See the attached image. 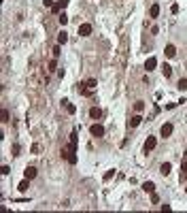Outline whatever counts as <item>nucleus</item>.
Listing matches in <instances>:
<instances>
[{"instance_id": "ddd939ff", "label": "nucleus", "mask_w": 187, "mask_h": 213, "mask_svg": "<svg viewBox=\"0 0 187 213\" xmlns=\"http://www.w3.org/2000/svg\"><path fill=\"white\" fill-rule=\"evenodd\" d=\"M170 169H172V166H170V162H164V164H162V166H160V173H162V175H164V177H166V175H168V173H170Z\"/></svg>"}, {"instance_id": "4be33fe9", "label": "nucleus", "mask_w": 187, "mask_h": 213, "mask_svg": "<svg viewBox=\"0 0 187 213\" xmlns=\"http://www.w3.org/2000/svg\"><path fill=\"white\" fill-rule=\"evenodd\" d=\"M55 68H57V62H55V58H53V60L49 62V70H55Z\"/></svg>"}, {"instance_id": "7ed1b4c3", "label": "nucleus", "mask_w": 187, "mask_h": 213, "mask_svg": "<svg viewBox=\"0 0 187 213\" xmlns=\"http://www.w3.org/2000/svg\"><path fill=\"white\" fill-rule=\"evenodd\" d=\"M172 130H174V126H172V124H170V122H166V124H164V126L160 128V134H162V136H164V139H168V136H170V134H172Z\"/></svg>"}, {"instance_id": "7c9ffc66", "label": "nucleus", "mask_w": 187, "mask_h": 213, "mask_svg": "<svg viewBox=\"0 0 187 213\" xmlns=\"http://www.w3.org/2000/svg\"><path fill=\"white\" fill-rule=\"evenodd\" d=\"M183 177H185V179H187V173H183Z\"/></svg>"}, {"instance_id": "0eeeda50", "label": "nucleus", "mask_w": 187, "mask_h": 213, "mask_svg": "<svg viewBox=\"0 0 187 213\" xmlns=\"http://www.w3.org/2000/svg\"><path fill=\"white\" fill-rule=\"evenodd\" d=\"M24 177H26V179H34V177H36V169H34V166H28V169L24 170Z\"/></svg>"}, {"instance_id": "9d476101", "label": "nucleus", "mask_w": 187, "mask_h": 213, "mask_svg": "<svg viewBox=\"0 0 187 213\" xmlns=\"http://www.w3.org/2000/svg\"><path fill=\"white\" fill-rule=\"evenodd\" d=\"M140 122H142V117H140V115H134V117L128 122V126H130V128H136V126H140Z\"/></svg>"}, {"instance_id": "bb28decb", "label": "nucleus", "mask_w": 187, "mask_h": 213, "mask_svg": "<svg viewBox=\"0 0 187 213\" xmlns=\"http://www.w3.org/2000/svg\"><path fill=\"white\" fill-rule=\"evenodd\" d=\"M0 173H2V175H9V173H11V169H9V166H6V164H4V166H2V169H0Z\"/></svg>"}, {"instance_id": "393cba45", "label": "nucleus", "mask_w": 187, "mask_h": 213, "mask_svg": "<svg viewBox=\"0 0 187 213\" xmlns=\"http://www.w3.org/2000/svg\"><path fill=\"white\" fill-rule=\"evenodd\" d=\"M51 51H53V58H57V55H60V45H55Z\"/></svg>"}, {"instance_id": "c85d7f7f", "label": "nucleus", "mask_w": 187, "mask_h": 213, "mask_svg": "<svg viewBox=\"0 0 187 213\" xmlns=\"http://www.w3.org/2000/svg\"><path fill=\"white\" fill-rule=\"evenodd\" d=\"M13 156H19V145H13Z\"/></svg>"}, {"instance_id": "6ab92c4d", "label": "nucleus", "mask_w": 187, "mask_h": 213, "mask_svg": "<svg viewBox=\"0 0 187 213\" xmlns=\"http://www.w3.org/2000/svg\"><path fill=\"white\" fill-rule=\"evenodd\" d=\"M134 109H136V113H142V111H145V102H142V100H138V102L134 105Z\"/></svg>"}, {"instance_id": "20e7f679", "label": "nucleus", "mask_w": 187, "mask_h": 213, "mask_svg": "<svg viewBox=\"0 0 187 213\" xmlns=\"http://www.w3.org/2000/svg\"><path fill=\"white\" fill-rule=\"evenodd\" d=\"M90 132H92V136H104V126L102 124H94L90 128Z\"/></svg>"}, {"instance_id": "423d86ee", "label": "nucleus", "mask_w": 187, "mask_h": 213, "mask_svg": "<svg viewBox=\"0 0 187 213\" xmlns=\"http://www.w3.org/2000/svg\"><path fill=\"white\" fill-rule=\"evenodd\" d=\"M155 66H157V58H149V60L145 62V68H147V73H149V70H155Z\"/></svg>"}, {"instance_id": "b1692460", "label": "nucleus", "mask_w": 187, "mask_h": 213, "mask_svg": "<svg viewBox=\"0 0 187 213\" xmlns=\"http://www.w3.org/2000/svg\"><path fill=\"white\" fill-rule=\"evenodd\" d=\"M170 13L177 15V13H179V4H172V6H170Z\"/></svg>"}, {"instance_id": "c756f323", "label": "nucleus", "mask_w": 187, "mask_h": 213, "mask_svg": "<svg viewBox=\"0 0 187 213\" xmlns=\"http://www.w3.org/2000/svg\"><path fill=\"white\" fill-rule=\"evenodd\" d=\"M181 170H183V173H187V158L183 160V164H181Z\"/></svg>"}, {"instance_id": "f3484780", "label": "nucleus", "mask_w": 187, "mask_h": 213, "mask_svg": "<svg viewBox=\"0 0 187 213\" xmlns=\"http://www.w3.org/2000/svg\"><path fill=\"white\" fill-rule=\"evenodd\" d=\"M57 19H60V24H62V26H66V24H68V15H66L64 11H62V13L57 15Z\"/></svg>"}, {"instance_id": "4468645a", "label": "nucleus", "mask_w": 187, "mask_h": 213, "mask_svg": "<svg viewBox=\"0 0 187 213\" xmlns=\"http://www.w3.org/2000/svg\"><path fill=\"white\" fill-rule=\"evenodd\" d=\"M66 41H68V34H66V32L62 30V32L57 34V45H64V43H66Z\"/></svg>"}, {"instance_id": "2eb2a0df", "label": "nucleus", "mask_w": 187, "mask_h": 213, "mask_svg": "<svg viewBox=\"0 0 187 213\" xmlns=\"http://www.w3.org/2000/svg\"><path fill=\"white\" fill-rule=\"evenodd\" d=\"M149 15H151V17L155 19V17L160 15V4H153V6H151V11H149Z\"/></svg>"}, {"instance_id": "aec40b11", "label": "nucleus", "mask_w": 187, "mask_h": 213, "mask_svg": "<svg viewBox=\"0 0 187 213\" xmlns=\"http://www.w3.org/2000/svg\"><path fill=\"white\" fill-rule=\"evenodd\" d=\"M85 85H87L90 89H96V79H87V81H85Z\"/></svg>"}, {"instance_id": "412c9836", "label": "nucleus", "mask_w": 187, "mask_h": 213, "mask_svg": "<svg viewBox=\"0 0 187 213\" xmlns=\"http://www.w3.org/2000/svg\"><path fill=\"white\" fill-rule=\"evenodd\" d=\"M0 117H2V122H9V111H6V109H2V113H0Z\"/></svg>"}, {"instance_id": "f03ea898", "label": "nucleus", "mask_w": 187, "mask_h": 213, "mask_svg": "<svg viewBox=\"0 0 187 213\" xmlns=\"http://www.w3.org/2000/svg\"><path fill=\"white\" fill-rule=\"evenodd\" d=\"M68 2H70V0H55V4L51 6V11H53L55 15H60V13H62V11L68 6Z\"/></svg>"}, {"instance_id": "cd10ccee", "label": "nucleus", "mask_w": 187, "mask_h": 213, "mask_svg": "<svg viewBox=\"0 0 187 213\" xmlns=\"http://www.w3.org/2000/svg\"><path fill=\"white\" fill-rule=\"evenodd\" d=\"M113 175H115V170H108V173H106V175H104V181H108V179H111V177H113Z\"/></svg>"}, {"instance_id": "a211bd4d", "label": "nucleus", "mask_w": 187, "mask_h": 213, "mask_svg": "<svg viewBox=\"0 0 187 213\" xmlns=\"http://www.w3.org/2000/svg\"><path fill=\"white\" fill-rule=\"evenodd\" d=\"M177 85H179V89H181V92H187V79H185V77H183V79H179V83H177Z\"/></svg>"}, {"instance_id": "5701e85b", "label": "nucleus", "mask_w": 187, "mask_h": 213, "mask_svg": "<svg viewBox=\"0 0 187 213\" xmlns=\"http://www.w3.org/2000/svg\"><path fill=\"white\" fill-rule=\"evenodd\" d=\"M151 203H153V205H155V203H160V196H157L155 192H151Z\"/></svg>"}, {"instance_id": "9b49d317", "label": "nucleus", "mask_w": 187, "mask_h": 213, "mask_svg": "<svg viewBox=\"0 0 187 213\" xmlns=\"http://www.w3.org/2000/svg\"><path fill=\"white\" fill-rule=\"evenodd\" d=\"M28 188H30V179H24V181L17 185V190H19V192H28Z\"/></svg>"}, {"instance_id": "6e6552de", "label": "nucleus", "mask_w": 187, "mask_h": 213, "mask_svg": "<svg viewBox=\"0 0 187 213\" xmlns=\"http://www.w3.org/2000/svg\"><path fill=\"white\" fill-rule=\"evenodd\" d=\"M90 117H92V120H100V117H102V111H100L98 107H92V109H90Z\"/></svg>"}, {"instance_id": "f8f14e48", "label": "nucleus", "mask_w": 187, "mask_h": 213, "mask_svg": "<svg viewBox=\"0 0 187 213\" xmlns=\"http://www.w3.org/2000/svg\"><path fill=\"white\" fill-rule=\"evenodd\" d=\"M142 190H145V192H155V183H153V181H145V183H142Z\"/></svg>"}, {"instance_id": "39448f33", "label": "nucleus", "mask_w": 187, "mask_h": 213, "mask_svg": "<svg viewBox=\"0 0 187 213\" xmlns=\"http://www.w3.org/2000/svg\"><path fill=\"white\" fill-rule=\"evenodd\" d=\"M79 34L81 36H90L92 34V24H81L79 26Z\"/></svg>"}, {"instance_id": "2f4dec72", "label": "nucleus", "mask_w": 187, "mask_h": 213, "mask_svg": "<svg viewBox=\"0 0 187 213\" xmlns=\"http://www.w3.org/2000/svg\"><path fill=\"white\" fill-rule=\"evenodd\" d=\"M185 192H187V188H185Z\"/></svg>"}, {"instance_id": "dca6fc26", "label": "nucleus", "mask_w": 187, "mask_h": 213, "mask_svg": "<svg viewBox=\"0 0 187 213\" xmlns=\"http://www.w3.org/2000/svg\"><path fill=\"white\" fill-rule=\"evenodd\" d=\"M162 73H164V77H166V79H168V77H172V68H170L168 64H164V66H162Z\"/></svg>"}, {"instance_id": "a878e982", "label": "nucleus", "mask_w": 187, "mask_h": 213, "mask_svg": "<svg viewBox=\"0 0 187 213\" xmlns=\"http://www.w3.org/2000/svg\"><path fill=\"white\" fill-rule=\"evenodd\" d=\"M43 4H45V6H49V9H51V6H53V4H55V0H43Z\"/></svg>"}, {"instance_id": "f257e3e1", "label": "nucleus", "mask_w": 187, "mask_h": 213, "mask_svg": "<svg viewBox=\"0 0 187 213\" xmlns=\"http://www.w3.org/2000/svg\"><path fill=\"white\" fill-rule=\"evenodd\" d=\"M155 145H157V139H155V136H147V141H145V145H142V151L149 154V151L155 149Z\"/></svg>"}, {"instance_id": "1a4fd4ad", "label": "nucleus", "mask_w": 187, "mask_h": 213, "mask_svg": "<svg viewBox=\"0 0 187 213\" xmlns=\"http://www.w3.org/2000/svg\"><path fill=\"white\" fill-rule=\"evenodd\" d=\"M164 53H166L168 58H174V55H177V47H174V45H166Z\"/></svg>"}]
</instances>
